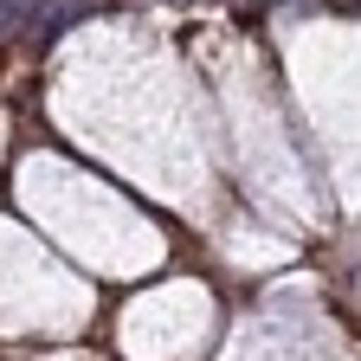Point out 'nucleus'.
Segmentation results:
<instances>
[]
</instances>
